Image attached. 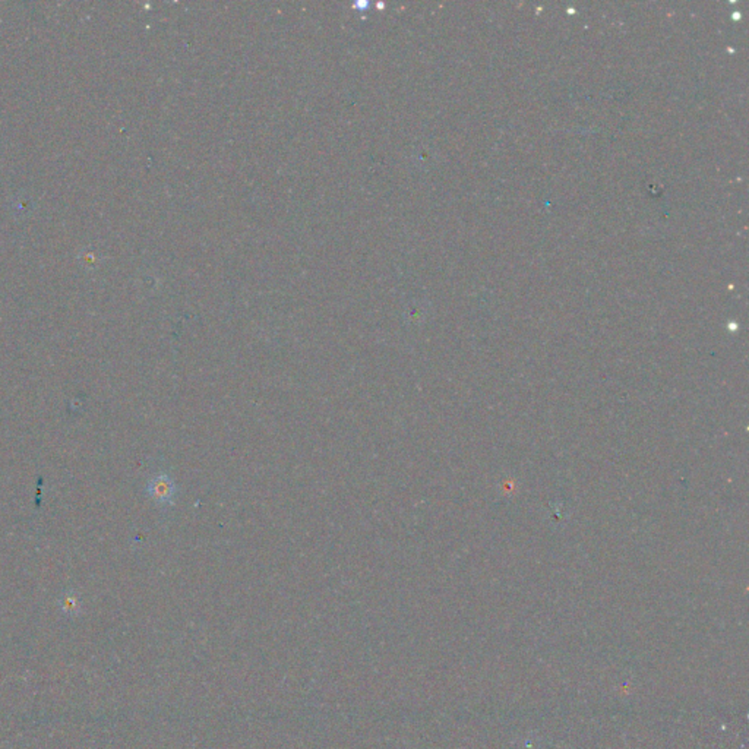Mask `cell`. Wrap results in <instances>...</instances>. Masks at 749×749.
<instances>
[{"label": "cell", "instance_id": "6da1fadb", "mask_svg": "<svg viewBox=\"0 0 749 749\" xmlns=\"http://www.w3.org/2000/svg\"><path fill=\"white\" fill-rule=\"evenodd\" d=\"M148 492L155 502L160 505H167L173 502V497L177 492V488L175 485V481L168 476L159 474L151 479L148 485Z\"/></svg>", "mask_w": 749, "mask_h": 749}]
</instances>
